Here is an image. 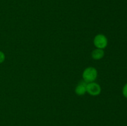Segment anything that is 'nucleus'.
Returning <instances> with one entry per match:
<instances>
[{"label":"nucleus","mask_w":127,"mask_h":126,"mask_svg":"<svg viewBox=\"0 0 127 126\" xmlns=\"http://www.w3.org/2000/svg\"><path fill=\"white\" fill-rule=\"evenodd\" d=\"M122 93H123V95H124V97L127 98V83L125 84V85H124V87H123Z\"/></svg>","instance_id":"6"},{"label":"nucleus","mask_w":127,"mask_h":126,"mask_svg":"<svg viewBox=\"0 0 127 126\" xmlns=\"http://www.w3.org/2000/svg\"><path fill=\"white\" fill-rule=\"evenodd\" d=\"M94 44L97 48L104 49L108 44V40L107 37L103 34H98L94 37Z\"/></svg>","instance_id":"2"},{"label":"nucleus","mask_w":127,"mask_h":126,"mask_svg":"<svg viewBox=\"0 0 127 126\" xmlns=\"http://www.w3.org/2000/svg\"><path fill=\"white\" fill-rule=\"evenodd\" d=\"M5 60V54L2 51H0V64L3 63Z\"/></svg>","instance_id":"7"},{"label":"nucleus","mask_w":127,"mask_h":126,"mask_svg":"<svg viewBox=\"0 0 127 126\" xmlns=\"http://www.w3.org/2000/svg\"><path fill=\"white\" fill-rule=\"evenodd\" d=\"M97 70L93 67H88L86 68L83 73V80L86 82H93L97 77Z\"/></svg>","instance_id":"1"},{"label":"nucleus","mask_w":127,"mask_h":126,"mask_svg":"<svg viewBox=\"0 0 127 126\" xmlns=\"http://www.w3.org/2000/svg\"><path fill=\"white\" fill-rule=\"evenodd\" d=\"M91 56L93 59L95 60H99L103 58L104 56V49L96 48L91 53Z\"/></svg>","instance_id":"5"},{"label":"nucleus","mask_w":127,"mask_h":126,"mask_svg":"<svg viewBox=\"0 0 127 126\" xmlns=\"http://www.w3.org/2000/svg\"><path fill=\"white\" fill-rule=\"evenodd\" d=\"M87 85H88V83L86 82L85 81H84V80L81 81L75 88L76 94L79 95V96L84 95L87 92Z\"/></svg>","instance_id":"4"},{"label":"nucleus","mask_w":127,"mask_h":126,"mask_svg":"<svg viewBox=\"0 0 127 126\" xmlns=\"http://www.w3.org/2000/svg\"><path fill=\"white\" fill-rule=\"evenodd\" d=\"M87 92L92 96H97L101 92V87L98 84L95 82L88 83L86 87Z\"/></svg>","instance_id":"3"}]
</instances>
